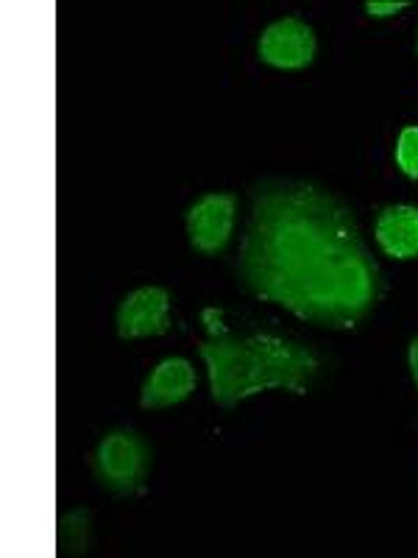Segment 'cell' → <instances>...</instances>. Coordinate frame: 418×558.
Here are the masks:
<instances>
[{"instance_id":"1","label":"cell","mask_w":418,"mask_h":558,"mask_svg":"<svg viewBox=\"0 0 418 558\" xmlns=\"http://www.w3.org/2000/svg\"><path fill=\"white\" fill-rule=\"evenodd\" d=\"M237 274L254 299L321 330H355L385 293L352 209L298 179L257 184Z\"/></svg>"},{"instance_id":"2","label":"cell","mask_w":418,"mask_h":558,"mask_svg":"<svg viewBox=\"0 0 418 558\" xmlns=\"http://www.w3.org/2000/svg\"><path fill=\"white\" fill-rule=\"evenodd\" d=\"M207 363L209 393L223 411L262 391H291L305 397L321 375V357L312 349L271 332H223L198 343Z\"/></svg>"},{"instance_id":"3","label":"cell","mask_w":418,"mask_h":558,"mask_svg":"<svg viewBox=\"0 0 418 558\" xmlns=\"http://www.w3.org/2000/svg\"><path fill=\"white\" fill-rule=\"evenodd\" d=\"M151 461L153 456L146 438L134 430H112L101 438L93 456V470L101 486L109 488L112 495L134 497L146 488Z\"/></svg>"},{"instance_id":"4","label":"cell","mask_w":418,"mask_h":558,"mask_svg":"<svg viewBox=\"0 0 418 558\" xmlns=\"http://www.w3.org/2000/svg\"><path fill=\"white\" fill-rule=\"evenodd\" d=\"M237 223L235 193H204L187 209V241L204 257H216L229 246Z\"/></svg>"},{"instance_id":"5","label":"cell","mask_w":418,"mask_h":558,"mask_svg":"<svg viewBox=\"0 0 418 558\" xmlns=\"http://www.w3.org/2000/svg\"><path fill=\"white\" fill-rule=\"evenodd\" d=\"M316 32L298 17L273 20L257 39V57L273 70H305L316 62Z\"/></svg>"},{"instance_id":"6","label":"cell","mask_w":418,"mask_h":558,"mask_svg":"<svg viewBox=\"0 0 418 558\" xmlns=\"http://www.w3.org/2000/svg\"><path fill=\"white\" fill-rule=\"evenodd\" d=\"M171 330V293L159 286L137 288L118 307V336L123 341L157 338Z\"/></svg>"},{"instance_id":"7","label":"cell","mask_w":418,"mask_h":558,"mask_svg":"<svg viewBox=\"0 0 418 558\" xmlns=\"http://www.w3.org/2000/svg\"><path fill=\"white\" fill-rule=\"evenodd\" d=\"M198 377L196 368L187 357H165L162 363L151 368V375L143 383L139 391V405L146 411H162L184 402L196 391Z\"/></svg>"},{"instance_id":"8","label":"cell","mask_w":418,"mask_h":558,"mask_svg":"<svg viewBox=\"0 0 418 558\" xmlns=\"http://www.w3.org/2000/svg\"><path fill=\"white\" fill-rule=\"evenodd\" d=\"M374 241L391 260H416L418 257V207L391 204L374 223Z\"/></svg>"},{"instance_id":"9","label":"cell","mask_w":418,"mask_h":558,"mask_svg":"<svg viewBox=\"0 0 418 558\" xmlns=\"http://www.w3.org/2000/svg\"><path fill=\"white\" fill-rule=\"evenodd\" d=\"M393 159L410 182H418V123L402 129L396 137V148H393Z\"/></svg>"},{"instance_id":"10","label":"cell","mask_w":418,"mask_h":558,"mask_svg":"<svg viewBox=\"0 0 418 558\" xmlns=\"http://www.w3.org/2000/svg\"><path fill=\"white\" fill-rule=\"evenodd\" d=\"M59 542L70 553H87L89 550V511H73L62 520L59 527Z\"/></svg>"},{"instance_id":"11","label":"cell","mask_w":418,"mask_h":558,"mask_svg":"<svg viewBox=\"0 0 418 558\" xmlns=\"http://www.w3.org/2000/svg\"><path fill=\"white\" fill-rule=\"evenodd\" d=\"M405 9H410L407 0H368L366 3L368 17H393V14L405 12Z\"/></svg>"},{"instance_id":"12","label":"cell","mask_w":418,"mask_h":558,"mask_svg":"<svg viewBox=\"0 0 418 558\" xmlns=\"http://www.w3.org/2000/svg\"><path fill=\"white\" fill-rule=\"evenodd\" d=\"M407 366H410L413 386H416V391H418V338H413L410 349H407Z\"/></svg>"},{"instance_id":"13","label":"cell","mask_w":418,"mask_h":558,"mask_svg":"<svg viewBox=\"0 0 418 558\" xmlns=\"http://www.w3.org/2000/svg\"><path fill=\"white\" fill-rule=\"evenodd\" d=\"M416 51H418V39H416Z\"/></svg>"}]
</instances>
